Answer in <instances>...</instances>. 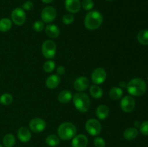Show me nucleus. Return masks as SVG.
I'll return each mask as SVG.
<instances>
[{"label": "nucleus", "mask_w": 148, "mask_h": 147, "mask_svg": "<svg viewBox=\"0 0 148 147\" xmlns=\"http://www.w3.org/2000/svg\"><path fill=\"white\" fill-rule=\"evenodd\" d=\"M12 22L9 18H1L0 20V32L6 33L11 29Z\"/></svg>", "instance_id": "24"}, {"label": "nucleus", "mask_w": 148, "mask_h": 147, "mask_svg": "<svg viewBox=\"0 0 148 147\" xmlns=\"http://www.w3.org/2000/svg\"><path fill=\"white\" fill-rule=\"evenodd\" d=\"M119 85L121 87H127V84L124 82H121L119 83Z\"/></svg>", "instance_id": "36"}, {"label": "nucleus", "mask_w": 148, "mask_h": 147, "mask_svg": "<svg viewBox=\"0 0 148 147\" xmlns=\"http://www.w3.org/2000/svg\"><path fill=\"white\" fill-rule=\"evenodd\" d=\"M90 94L94 99H100L103 96V92L101 86L97 84H94L92 85L90 88Z\"/></svg>", "instance_id": "22"}, {"label": "nucleus", "mask_w": 148, "mask_h": 147, "mask_svg": "<svg viewBox=\"0 0 148 147\" xmlns=\"http://www.w3.org/2000/svg\"><path fill=\"white\" fill-rule=\"evenodd\" d=\"M15 137L12 133H7L3 137L2 143L4 147H13L15 144Z\"/></svg>", "instance_id": "23"}, {"label": "nucleus", "mask_w": 148, "mask_h": 147, "mask_svg": "<svg viewBox=\"0 0 148 147\" xmlns=\"http://www.w3.org/2000/svg\"><path fill=\"white\" fill-rule=\"evenodd\" d=\"M13 102L12 95L9 93H4L0 97V103L4 105H9Z\"/></svg>", "instance_id": "27"}, {"label": "nucleus", "mask_w": 148, "mask_h": 147, "mask_svg": "<svg viewBox=\"0 0 148 147\" xmlns=\"http://www.w3.org/2000/svg\"><path fill=\"white\" fill-rule=\"evenodd\" d=\"M134 125L135 127H140V122H139V121H135V122H134Z\"/></svg>", "instance_id": "38"}, {"label": "nucleus", "mask_w": 148, "mask_h": 147, "mask_svg": "<svg viewBox=\"0 0 148 147\" xmlns=\"http://www.w3.org/2000/svg\"><path fill=\"white\" fill-rule=\"evenodd\" d=\"M33 3L31 1H25L23 4V6H22V9L23 10H25V11H30V10H33Z\"/></svg>", "instance_id": "34"}, {"label": "nucleus", "mask_w": 148, "mask_h": 147, "mask_svg": "<svg viewBox=\"0 0 148 147\" xmlns=\"http://www.w3.org/2000/svg\"><path fill=\"white\" fill-rule=\"evenodd\" d=\"M56 10L54 7L48 6L43 9L40 14L42 21L44 23H51L54 21L56 17Z\"/></svg>", "instance_id": "8"}, {"label": "nucleus", "mask_w": 148, "mask_h": 147, "mask_svg": "<svg viewBox=\"0 0 148 147\" xmlns=\"http://www.w3.org/2000/svg\"><path fill=\"white\" fill-rule=\"evenodd\" d=\"M64 6L66 10L70 13H77L81 9L79 0H65Z\"/></svg>", "instance_id": "14"}, {"label": "nucleus", "mask_w": 148, "mask_h": 147, "mask_svg": "<svg viewBox=\"0 0 148 147\" xmlns=\"http://www.w3.org/2000/svg\"><path fill=\"white\" fill-rule=\"evenodd\" d=\"M55 67H56V63L51 59L45 62L43 65V69L47 73H51L55 69Z\"/></svg>", "instance_id": "28"}, {"label": "nucleus", "mask_w": 148, "mask_h": 147, "mask_svg": "<svg viewBox=\"0 0 148 147\" xmlns=\"http://www.w3.org/2000/svg\"><path fill=\"white\" fill-rule=\"evenodd\" d=\"M65 71H66V69H65V67L64 66H59L56 69V73L59 76L64 74Z\"/></svg>", "instance_id": "35"}, {"label": "nucleus", "mask_w": 148, "mask_h": 147, "mask_svg": "<svg viewBox=\"0 0 148 147\" xmlns=\"http://www.w3.org/2000/svg\"><path fill=\"white\" fill-rule=\"evenodd\" d=\"M46 143L49 146L55 147L60 143V138L55 134H50L46 138Z\"/></svg>", "instance_id": "25"}, {"label": "nucleus", "mask_w": 148, "mask_h": 147, "mask_svg": "<svg viewBox=\"0 0 148 147\" xmlns=\"http://www.w3.org/2000/svg\"><path fill=\"white\" fill-rule=\"evenodd\" d=\"M107 73L103 68L98 67L93 70L91 74V80L94 84H101L106 81Z\"/></svg>", "instance_id": "9"}, {"label": "nucleus", "mask_w": 148, "mask_h": 147, "mask_svg": "<svg viewBox=\"0 0 148 147\" xmlns=\"http://www.w3.org/2000/svg\"><path fill=\"white\" fill-rule=\"evenodd\" d=\"M31 131L25 126H21L17 131V138L20 141L23 143H27L31 139Z\"/></svg>", "instance_id": "13"}, {"label": "nucleus", "mask_w": 148, "mask_h": 147, "mask_svg": "<svg viewBox=\"0 0 148 147\" xmlns=\"http://www.w3.org/2000/svg\"><path fill=\"white\" fill-rule=\"evenodd\" d=\"M45 28V24L42 20H37L33 24V29L36 33H40Z\"/></svg>", "instance_id": "29"}, {"label": "nucleus", "mask_w": 148, "mask_h": 147, "mask_svg": "<svg viewBox=\"0 0 148 147\" xmlns=\"http://www.w3.org/2000/svg\"><path fill=\"white\" fill-rule=\"evenodd\" d=\"M123 90L121 87L114 86L109 91V97L113 100H119L122 97Z\"/></svg>", "instance_id": "21"}, {"label": "nucleus", "mask_w": 148, "mask_h": 147, "mask_svg": "<svg viewBox=\"0 0 148 147\" xmlns=\"http://www.w3.org/2000/svg\"><path fill=\"white\" fill-rule=\"evenodd\" d=\"M103 17L102 14L97 10L90 11L86 14L84 20V24L88 30H95L101 27Z\"/></svg>", "instance_id": "2"}, {"label": "nucleus", "mask_w": 148, "mask_h": 147, "mask_svg": "<svg viewBox=\"0 0 148 147\" xmlns=\"http://www.w3.org/2000/svg\"><path fill=\"white\" fill-rule=\"evenodd\" d=\"M127 89L131 96L140 97L147 90V84L141 78H134L127 84Z\"/></svg>", "instance_id": "1"}, {"label": "nucleus", "mask_w": 148, "mask_h": 147, "mask_svg": "<svg viewBox=\"0 0 148 147\" xmlns=\"http://www.w3.org/2000/svg\"><path fill=\"white\" fill-rule=\"evenodd\" d=\"M42 54L46 59H51L55 56L56 53V45L52 40H45L42 44Z\"/></svg>", "instance_id": "5"}, {"label": "nucleus", "mask_w": 148, "mask_h": 147, "mask_svg": "<svg viewBox=\"0 0 148 147\" xmlns=\"http://www.w3.org/2000/svg\"><path fill=\"white\" fill-rule=\"evenodd\" d=\"M72 96L73 95H72V92L70 91L64 89V90H62L59 92L57 98L59 102L62 104H66L69 103L72 100Z\"/></svg>", "instance_id": "19"}, {"label": "nucleus", "mask_w": 148, "mask_h": 147, "mask_svg": "<svg viewBox=\"0 0 148 147\" xmlns=\"http://www.w3.org/2000/svg\"><path fill=\"white\" fill-rule=\"evenodd\" d=\"M85 130L87 132L91 135L93 136H97L102 130V126H101V122L99 120L95 118H90L86 121L85 125Z\"/></svg>", "instance_id": "6"}, {"label": "nucleus", "mask_w": 148, "mask_h": 147, "mask_svg": "<svg viewBox=\"0 0 148 147\" xmlns=\"http://www.w3.org/2000/svg\"><path fill=\"white\" fill-rule=\"evenodd\" d=\"M90 85V81L85 76H79L74 82V88L77 92H83Z\"/></svg>", "instance_id": "12"}, {"label": "nucleus", "mask_w": 148, "mask_h": 147, "mask_svg": "<svg viewBox=\"0 0 148 147\" xmlns=\"http://www.w3.org/2000/svg\"><path fill=\"white\" fill-rule=\"evenodd\" d=\"M147 79H148V78H147Z\"/></svg>", "instance_id": "41"}, {"label": "nucleus", "mask_w": 148, "mask_h": 147, "mask_svg": "<svg viewBox=\"0 0 148 147\" xmlns=\"http://www.w3.org/2000/svg\"><path fill=\"white\" fill-rule=\"evenodd\" d=\"M81 7L86 11H90L94 7V2L92 0H83L81 3Z\"/></svg>", "instance_id": "30"}, {"label": "nucleus", "mask_w": 148, "mask_h": 147, "mask_svg": "<svg viewBox=\"0 0 148 147\" xmlns=\"http://www.w3.org/2000/svg\"><path fill=\"white\" fill-rule=\"evenodd\" d=\"M29 128L30 131L33 133H40L46 128V122L40 118H35L30 120L29 122Z\"/></svg>", "instance_id": "10"}, {"label": "nucleus", "mask_w": 148, "mask_h": 147, "mask_svg": "<svg viewBox=\"0 0 148 147\" xmlns=\"http://www.w3.org/2000/svg\"><path fill=\"white\" fill-rule=\"evenodd\" d=\"M135 100L134 97L130 95H127L121 98L120 107L122 111L125 112H131L135 108Z\"/></svg>", "instance_id": "11"}, {"label": "nucleus", "mask_w": 148, "mask_h": 147, "mask_svg": "<svg viewBox=\"0 0 148 147\" xmlns=\"http://www.w3.org/2000/svg\"><path fill=\"white\" fill-rule=\"evenodd\" d=\"M95 115L98 119L103 120L106 119L109 115V108L105 105H99L95 110Z\"/></svg>", "instance_id": "18"}, {"label": "nucleus", "mask_w": 148, "mask_h": 147, "mask_svg": "<svg viewBox=\"0 0 148 147\" xmlns=\"http://www.w3.org/2000/svg\"><path fill=\"white\" fill-rule=\"evenodd\" d=\"M93 144L95 146V147H105L106 141L104 140V138L97 136L94 138Z\"/></svg>", "instance_id": "32"}, {"label": "nucleus", "mask_w": 148, "mask_h": 147, "mask_svg": "<svg viewBox=\"0 0 148 147\" xmlns=\"http://www.w3.org/2000/svg\"><path fill=\"white\" fill-rule=\"evenodd\" d=\"M57 133L59 138L64 141L72 139L76 135L77 128L72 122H62L58 127Z\"/></svg>", "instance_id": "3"}, {"label": "nucleus", "mask_w": 148, "mask_h": 147, "mask_svg": "<svg viewBox=\"0 0 148 147\" xmlns=\"http://www.w3.org/2000/svg\"><path fill=\"white\" fill-rule=\"evenodd\" d=\"M12 22L17 26H21L25 22L26 14L25 10L20 7L14 9L11 13Z\"/></svg>", "instance_id": "7"}, {"label": "nucleus", "mask_w": 148, "mask_h": 147, "mask_svg": "<svg viewBox=\"0 0 148 147\" xmlns=\"http://www.w3.org/2000/svg\"><path fill=\"white\" fill-rule=\"evenodd\" d=\"M106 1H114V0H106Z\"/></svg>", "instance_id": "39"}, {"label": "nucleus", "mask_w": 148, "mask_h": 147, "mask_svg": "<svg viewBox=\"0 0 148 147\" xmlns=\"http://www.w3.org/2000/svg\"><path fill=\"white\" fill-rule=\"evenodd\" d=\"M74 105L80 112H86L90 106V99L87 94L78 92L72 96Z\"/></svg>", "instance_id": "4"}, {"label": "nucleus", "mask_w": 148, "mask_h": 147, "mask_svg": "<svg viewBox=\"0 0 148 147\" xmlns=\"http://www.w3.org/2000/svg\"><path fill=\"white\" fill-rule=\"evenodd\" d=\"M45 31H46V35L49 36L50 38L54 39L56 38L60 35V29L59 28L57 25L54 24H48L45 27Z\"/></svg>", "instance_id": "16"}, {"label": "nucleus", "mask_w": 148, "mask_h": 147, "mask_svg": "<svg viewBox=\"0 0 148 147\" xmlns=\"http://www.w3.org/2000/svg\"><path fill=\"white\" fill-rule=\"evenodd\" d=\"M139 131L136 128H128L124 131L123 136L126 140L132 141L138 136Z\"/></svg>", "instance_id": "20"}, {"label": "nucleus", "mask_w": 148, "mask_h": 147, "mask_svg": "<svg viewBox=\"0 0 148 147\" xmlns=\"http://www.w3.org/2000/svg\"><path fill=\"white\" fill-rule=\"evenodd\" d=\"M88 144V138L84 134H79L72 139V147H86Z\"/></svg>", "instance_id": "15"}, {"label": "nucleus", "mask_w": 148, "mask_h": 147, "mask_svg": "<svg viewBox=\"0 0 148 147\" xmlns=\"http://www.w3.org/2000/svg\"><path fill=\"white\" fill-rule=\"evenodd\" d=\"M75 20V17L72 14H66L62 17V22L65 24H71L73 23Z\"/></svg>", "instance_id": "31"}, {"label": "nucleus", "mask_w": 148, "mask_h": 147, "mask_svg": "<svg viewBox=\"0 0 148 147\" xmlns=\"http://www.w3.org/2000/svg\"><path fill=\"white\" fill-rule=\"evenodd\" d=\"M140 131L142 134L148 135V120L145 121L140 125Z\"/></svg>", "instance_id": "33"}, {"label": "nucleus", "mask_w": 148, "mask_h": 147, "mask_svg": "<svg viewBox=\"0 0 148 147\" xmlns=\"http://www.w3.org/2000/svg\"><path fill=\"white\" fill-rule=\"evenodd\" d=\"M53 0H41V1L43 3H45V4H49V3L52 2Z\"/></svg>", "instance_id": "37"}, {"label": "nucleus", "mask_w": 148, "mask_h": 147, "mask_svg": "<svg viewBox=\"0 0 148 147\" xmlns=\"http://www.w3.org/2000/svg\"><path fill=\"white\" fill-rule=\"evenodd\" d=\"M137 40L142 45H148V30H143L137 35Z\"/></svg>", "instance_id": "26"}, {"label": "nucleus", "mask_w": 148, "mask_h": 147, "mask_svg": "<svg viewBox=\"0 0 148 147\" xmlns=\"http://www.w3.org/2000/svg\"><path fill=\"white\" fill-rule=\"evenodd\" d=\"M61 82V77L58 74H52L46 80V86L49 89H54L57 87Z\"/></svg>", "instance_id": "17"}, {"label": "nucleus", "mask_w": 148, "mask_h": 147, "mask_svg": "<svg viewBox=\"0 0 148 147\" xmlns=\"http://www.w3.org/2000/svg\"><path fill=\"white\" fill-rule=\"evenodd\" d=\"M0 147H4V146H3L1 145V144H0Z\"/></svg>", "instance_id": "40"}]
</instances>
